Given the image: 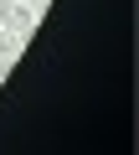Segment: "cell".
I'll return each mask as SVG.
<instances>
[{"mask_svg": "<svg viewBox=\"0 0 139 155\" xmlns=\"http://www.w3.org/2000/svg\"><path fill=\"white\" fill-rule=\"evenodd\" d=\"M0 26L16 31V36H26L36 26V5H26V0H0Z\"/></svg>", "mask_w": 139, "mask_h": 155, "instance_id": "1", "label": "cell"}, {"mask_svg": "<svg viewBox=\"0 0 139 155\" xmlns=\"http://www.w3.org/2000/svg\"><path fill=\"white\" fill-rule=\"evenodd\" d=\"M16 57H21V36H16V31H5V26H0V72H5V67H11Z\"/></svg>", "mask_w": 139, "mask_h": 155, "instance_id": "2", "label": "cell"}]
</instances>
